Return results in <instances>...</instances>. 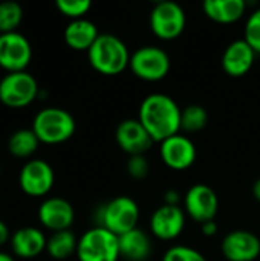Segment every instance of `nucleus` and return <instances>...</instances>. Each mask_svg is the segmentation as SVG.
Wrapping results in <instances>:
<instances>
[{"mask_svg":"<svg viewBox=\"0 0 260 261\" xmlns=\"http://www.w3.org/2000/svg\"><path fill=\"white\" fill-rule=\"evenodd\" d=\"M182 109L166 93L147 95L138 110V119L155 142H162L181 132Z\"/></svg>","mask_w":260,"mask_h":261,"instance_id":"obj_1","label":"nucleus"},{"mask_svg":"<svg viewBox=\"0 0 260 261\" xmlns=\"http://www.w3.org/2000/svg\"><path fill=\"white\" fill-rule=\"evenodd\" d=\"M130 55L127 44L113 34H100L97 41L87 50L90 66L106 76L123 73L130 64Z\"/></svg>","mask_w":260,"mask_h":261,"instance_id":"obj_2","label":"nucleus"},{"mask_svg":"<svg viewBox=\"0 0 260 261\" xmlns=\"http://www.w3.org/2000/svg\"><path fill=\"white\" fill-rule=\"evenodd\" d=\"M77 124L74 116L58 107H46L40 110L32 121V132L40 142L57 145L69 141L75 133Z\"/></svg>","mask_w":260,"mask_h":261,"instance_id":"obj_3","label":"nucleus"},{"mask_svg":"<svg viewBox=\"0 0 260 261\" xmlns=\"http://www.w3.org/2000/svg\"><path fill=\"white\" fill-rule=\"evenodd\" d=\"M75 255L78 261H118L120 237L103 226H93L78 239Z\"/></svg>","mask_w":260,"mask_h":261,"instance_id":"obj_4","label":"nucleus"},{"mask_svg":"<svg viewBox=\"0 0 260 261\" xmlns=\"http://www.w3.org/2000/svg\"><path fill=\"white\" fill-rule=\"evenodd\" d=\"M98 226L106 228L115 236H123L135 228L139 222V206L129 196H118L100 208Z\"/></svg>","mask_w":260,"mask_h":261,"instance_id":"obj_5","label":"nucleus"},{"mask_svg":"<svg viewBox=\"0 0 260 261\" xmlns=\"http://www.w3.org/2000/svg\"><path fill=\"white\" fill-rule=\"evenodd\" d=\"M170 57L159 46H141L130 55L129 69L143 81H161L170 72Z\"/></svg>","mask_w":260,"mask_h":261,"instance_id":"obj_6","label":"nucleus"},{"mask_svg":"<svg viewBox=\"0 0 260 261\" xmlns=\"http://www.w3.org/2000/svg\"><path fill=\"white\" fill-rule=\"evenodd\" d=\"M40 93L37 80L25 72L6 73L0 81V102L9 109H23L32 104Z\"/></svg>","mask_w":260,"mask_h":261,"instance_id":"obj_7","label":"nucleus"},{"mask_svg":"<svg viewBox=\"0 0 260 261\" xmlns=\"http://www.w3.org/2000/svg\"><path fill=\"white\" fill-rule=\"evenodd\" d=\"M150 29L162 41L176 40L185 29L187 17L181 5L175 2H158L149 17Z\"/></svg>","mask_w":260,"mask_h":261,"instance_id":"obj_8","label":"nucleus"},{"mask_svg":"<svg viewBox=\"0 0 260 261\" xmlns=\"http://www.w3.org/2000/svg\"><path fill=\"white\" fill-rule=\"evenodd\" d=\"M184 211L187 217L198 223L215 220L219 208V199L215 190L205 184H195L184 196Z\"/></svg>","mask_w":260,"mask_h":261,"instance_id":"obj_9","label":"nucleus"},{"mask_svg":"<svg viewBox=\"0 0 260 261\" xmlns=\"http://www.w3.org/2000/svg\"><path fill=\"white\" fill-rule=\"evenodd\" d=\"M32 60V47L20 32L0 34V67L8 73L25 72Z\"/></svg>","mask_w":260,"mask_h":261,"instance_id":"obj_10","label":"nucleus"},{"mask_svg":"<svg viewBox=\"0 0 260 261\" xmlns=\"http://www.w3.org/2000/svg\"><path fill=\"white\" fill-rule=\"evenodd\" d=\"M55 182V174L52 167L41 159L28 161L18 174V184L21 191L29 197L46 196Z\"/></svg>","mask_w":260,"mask_h":261,"instance_id":"obj_11","label":"nucleus"},{"mask_svg":"<svg viewBox=\"0 0 260 261\" xmlns=\"http://www.w3.org/2000/svg\"><path fill=\"white\" fill-rule=\"evenodd\" d=\"M187 214L181 205L162 203L156 208L150 217L149 226L153 237L162 242H172L178 239L185 228Z\"/></svg>","mask_w":260,"mask_h":261,"instance_id":"obj_12","label":"nucleus"},{"mask_svg":"<svg viewBox=\"0 0 260 261\" xmlns=\"http://www.w3.org/2000/svg\"><path fill=\"white\" fill-rule=\"evenodd\" d=\"M221 252L227 261H256L260 255V239L247 229L231 231L222 239Z\"/></svg>","mask_w":260,"mask_h":261,"instance_id":"obj_13","label":"nucleus"},{"mask_svg":"<svg viewBox=\"0 0 260 261\" xmlns=\"http://www.w3.org/2000/svg\"><path fill=\"white\" fill-rule=\"evenodd\" d=\"M159 154H161L162 162L169 168L182 171V170L190 168L195 164L198 150L188 136L178 133V135L161 142Z\"/></svg>","mask_w":260,"mask_h":261,"instance_id":"obj_14","label":"nucleus"},{"mask_svg":"<svg viewBox=\"0 0 260 261\" xmlns=\"http://www.w3.org/2000/svg\"><path fill=\"white\" fill-rule=\"evenodd\" d=\"M115 139L118 147L129 156L146 154L155 144V141L139 122V119L133 118L120 122L115 132Z\"/></svg>","mask_w":260,"mask_h":261,"instance_id":"obj_15","label":"nucleus"},{"mask_svg":"<svg viewBox=\"0 0 260 261\" xmlns=\"http://www.w3.org/2000/svg\"><path fill=\"white\" fill-rule=\"evenodd\" d=\"M38 220L41 226L52 232L70 229L75 220L74 206L63 197H48L38 208Z\"/></svg>","mask_w":260,"mask_h":261,"instance_id":"obj_16","label":"nucleus"},{"mask_svg":"<svg viewBox=\"0 0 260 261\" xmlns=\"http://www.w3.org/2000/svg\"><path fill=\"white\" fill-rule=\"evenodd\" d=\"M254 58H256L254 49L242 38L230 43L225 47L221 63L227 75L233 78H241L251 70L254 64Z\"/></svg>","mask_w":260,"mask_h":261,"instance_id":"obj_17","label":"nucleus"},{"mask_svg":"<svg viewBox=\"0 0 260 261\" xmlns=\"http://www.w3.org/2000/svg\"><path fill=\"white\" fill-rule=\"evenodd\" d=\"M11 249L12 254L23 260H31L38 257L43 251H46L48 239L44 232L34 226H25L17 229L11 236Z\"/></svg>","mask_w":260,"mask_h":261,"instance_id":"obj_18","label":"nucleus"},{"mask_svg":"<svg viewBox=\"0 0 260 261\" xmlns=\"http://www.w3.org/2000/svg\"><path fill=\"white\" fill-rule=\"evenodd\" d=\"M120 254L126 261H147L152 255L150 236L141 228L120 236Z\"/></svg>","mask_w":260,"mask_h":261,"instance_id":"obj_19","label":"nucleus"},{"mask_svg":"<svg viewBox=\"0 0 260 261\" xmlns=\"http://www.w3.org/2000/svg\"><path fill=\"white\" fill-rule=\"evenodd\" d=\"M98 37H100L98 28L87 18L70 20V23L64 28L63 32L64 43L74 50L87 52Z\"/></svg>","mask_w":260,"mask_h":261,"instance_id":"obj_20","label":"nucleus"},{"mask_svg":"<svg viewBox=\"0 0 260 261\" xmlns=\"http://www.w3.org/2000/svg\"><path fill=\"white\" fill-rule=\"evenodd\" d=\"M248 5L244 0H205L202 3L204 14L222 24H230L239 21L247 11Z\"/></svg>","mask_w":260,"mask_h":261,"instance_id":"obj_21","label":"nucleus"},{"mask_svg":"<svg viewBox=\"0 0 260 261\" xmlns=\"http://www.w3.org/2000/svg\"><path fill=\"white\" fill-rule=\"evenodd\" d=\"M77 248H78L77 236L70 229H66V231L52 232V236L48 239L46 252L51 258L63 261L77 254Z\"/></svg>","mask_w":260,"mask_h":261,"instance_id":"obj_22","label":"nucleus"},{"mask_svg":"<svg viewBox=\"0 0 260 261\" xmlns=\"http://www.w3.org/2000/svg\"><path fill=\"white\" fill-rule=\"evenodd\" d=\"M40 145L38 138L32 132V128H20L14 132L8 139V150L14 158L26 159L32 156Z\"/></svg>","mask_w":260,"mask_h":261,"instance_id":"obj_23","label":"nucleus"},{"mask_svg":"<svg viewBox=\"0 0 260 261\" xmlns=\"http://www.w3.org/2000/svg\"><path fill=\"white\" fill-rule=\"evenodd\" d=\"M208 124V112L199 104H190L182 109L181 113V130L185 133H198Z\"/></svg>","mask_w":260,"mask_h":261,"instance_id":"obj_24","label":"nucleus"},{"mask_svg":"<svg viewBox=\"0 0 260 261\" xmlns=\"http://www.w3.org/2000/svg\"><path fill=\"white\" fill-rule=\"evenodd\" d=\"M23 20V8L17 2L0 3V34L17 32Z\"/></svg>","mask_w":260,"mask_h":261,"instance_id":"obj_25","label":"nucleus"},{"mask_svg":"<svg viewBox=\"0 0 260 261\" xmlns=\"http://www.w3.org/2000/svg\"><path fill=\"white\" fill-rule=\"evenodd\" d=\"M55 6L64 17H69L70 20H80L84 18V15L90 11L92 3L89 0H57Z\"/></svg>","mask_w":260,"mask_h":261,"instance_id":"obj_26","label":"nucleus"},{"mask_svg":"<svg viewBox=\"0 0 260 261\" xmlns=\"http://www.w3.org/2000/svg\"><path fill=\"white\" fill-rule=\"evenodd\" d=\"M161 261H208L207 257L195 248L176 245L166 251Z\"/></svg>","mask_w":260,"mask_h":261,"instance_id":"obj_27","label":"nucleus"},{"mask_svg":"<svg viewBox=\"0 0 260 261\" xmlns=\"http://www.w3.org/2000/svg\"><path fill=\"white\" fill-rule=\"evenodd\" d=\"M244 40L254 49L256 54H260V8L254 9L248 15L244 31Z\"/></svg>","mask_w":260,"mask_h":261,"instance_id":"obj_28","label":"nucleus"},{"mask_svg":"<svg viewBox=\"0 0 260 261\" xmlns=\"http://www.w3.org/2000/svg\"><path fill=\"white\" fill-rule=\"evenodd\" d=\"M127 173L135 180L146 179L149 176V173H150V164H149L146 154L129 156V161H127Z\"/></svg>","mask_w":260,"mask_h":261,"instance_id":"obj_29","label":"nucleus"},{"mask_svg":"<svg viewBox=\"0 0 260 261\" xmlns=\"http://www.w3.org/2000/svg\"><path fill=\"white\" fill-rule=\"evenodd\" d=\"M166 205H181V194L176 190H169L164 194Z\"/></svg>","mask_w":260,"mask_h":261,"instance_id":"obj_30","label":"nucleus"},{"mask_svg":"<svg viewBox=\"0 0 260 261\" xmlns=\"http://www.w3.org/2000/svg\"><path fill=\"white\" fill-rule=\"evenodd\" d=\"M201 231L205 237H213L218 234V223L215 220H210V222H205L201 225Z\"/></svg>","mask_w":260,"mask_h":261,"instance_id":"obj_31","label":"nucleus"},{"mask_svg":"<svg viewBox=\"0 0 260 261\" xmlns=\"http://www.w3.org/2000/svg\"><path fill=\"white\" fill-rule=\"evenodd\" d=\"M8 240H11L9 228H8V225L3 220H0V248L5 246L8 243Z\"/></svg>","mask_w":260,"mask_h":261,"instance_id":"obj_32","label":"nucleus"},{"mask_svg":"<svg viewBox=\"0 0 260 261\" xmlns=\"http://www.w3.org/2000/svg\"><path fill=\"white\" fill-rule=\"evenodd\" d=\"M253 196H254V199L257 200V202H260V177L253 184Z\"/></svg>","mask_w":260,"mask_h":261,"instance_id":"obj_33","label":"nucleus"},{"mask_svg":"<svg viewBox=\"0 0 260 261\" xmlns=\"http://www.w3.org/2000/svg\"><path fill=\"white\" fill-rule=\"evenodd\" d=\"M0 261H15L12 255L6 254V252H0Z\"/></svg>","mask_w":260,"mask_h":261,"instance_id":"obj_34","label":"nucleus"},{"mask_svg":"<svg viewBox=\"0 0 260 261\" xmlns=\"http://www.w3.org/2000/svg\"><path fill=\"white\" fill-rule=\"evenodd\" d=\"M0 173H2V167H0Z\"/></svg>","mask_w":260,"mask_h":261,"instance_id":"obj_35","label":"nucleus"}]
</instances>
